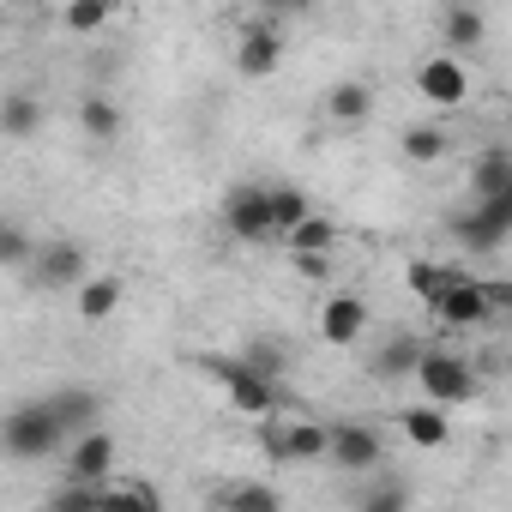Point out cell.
<instances>
[{
	"label": "cell",
	"mask_w": 512,
	"mask_h": 512,
	"mask_svg": "<svg viewBox=\"0 0 512 512\" xmlns=\"http://www.w3.org/2000/svg\"><path fill=\"white\" fill-rule=\"evenodd\" d=\"M67 446L61 422L49 416L43 398H19L7 416H0V458H13V464H43Z\"/></svg>",
	"instance_id": "1"
},
{
	"label": "cell",
	"mask_w": 512,
	"mask_h": 512,
	"mask_svg": "<svg viewBox=\"0 0 512 512\" xmlns=\"http://www.w3.org/2000/svg\"><path fill=\"white\" fill-rule=\"evenodd\" d=\"M410 380L422 386V404H434V410H452V404H476L482 398V374L464 356H452V350H422V362H416Z\"/></svg>",
	"instance_id": "2"
},
{
	"label": "cell",
	"mask_w": 512,
	"mask_h": 512,
	"mask_svg": "<svg viewBox=\"0 0 512 512\" xmlns=\"http://www.w3.org/2000/svg\"><path fill=\"white\" fill-rule=\"evenodd\" d=\"M205 374L223 386V398H229L241 416L272 422V416L284 410V392H278V386H266L260 374H247V368H241V356H205Z\"/></svg>",
	"instance_id": "3"
},
{
	"label": "cell",
	"mask_w": 512,
	"mask_h": 512,
	"mask_svg": "<svg viewBox=\"0 0 512 512\" xmlns=\"http://www.w3.org/2000/svg\"><path fill=\"white\" fill-rule=\"evenodd\" d=\"M31 284L37 290H79L85 278H91V260H85V241H73V235H55V241H37V253H31Z\"/></svg>",
	"instance_id": "4"
},
{
	"label": "cell",
	"mask_w": 512,
	"mask_h": 512,
	"mask_svg": "<svg viewBox=\"0 0 512 512\" xmlns=\"http://www.w3.org/2000/svg\"><path fill=\"white\" fill-rule=\"evenodd\" d=\"M446 229H452L470 253H500V247L512 241V193H506V199H482V205L452 211Z\"/></svg>",
	"instance_id": "5"
},
{
	"label": "cell",
	"mask_w": 512,
	"mask_h": 512,
	"mask_svg": "<svg viewBox=\"0 0 512 512\" xmlns=\"http://www.w3.org/2000/svg\"><path fill=\"white\" fill-rule=\"evenodd\" d=\"M260 452L272 464H320L326 458V422H266L260 428Z\"/></svg>",
	"instance_id": "6"
},
{
	"label": "cell",
	"mask_w": 512,
	"mask_h": 512,
	"mask_svg": "<svg viewBox=\"0 0 512 512\" xmlns=\"http://www.w3.org/2000/svg\"><path fill=\"white\" fill-rule=\"evenodd\" d=\"M380 458H386V446L368 422H332L326 428V464H338L350 476H368V470H380Z\"/></svg>",
	"instance_id": "7"
},
{
	"label": "cell",
	"mask_w": 512,
	"mask_h": 512,
	"mask_svg": "<svg viewBox=\"0 0 512 512\" xmlns=\"http://www.w3.org/2000/svg\"><path fill=\"white\" fill-rule=\"evenodd\" d=\"M223 229L235 235V241H247V247H266V241H278L272 235V211H266V187H229L223 193Z\"/></svg>",
	"instance_id": "8"
},
{
	"label": "cell",
	"mask_w": 512,
	"mask_h": 512,
	"mask_svg": "<svg viewBox=\"0 0 512 512\" xmlns=\"http://www.w3.org/2000/svg\"><path fill=\"white\" fill-rule=\"evenodd\" d=\"M416 97H428L434 109H458V103L470 97L464 61H458V55H428V61L416 67Z\"/></svg>",
	"instance_id": "9"
},
{
	"label": "cell",
	"mask_w": 512,
	"mask_h": 512,
	"mask_svg": "<svg viewBox=\"0 0 512 512\" xmlns=\"http://www.w3.org/2000/svg\"><path fill=\"white\" fill-rule=\"evenodd\" d=\"M43 404H49V416L61 422L67 440H79L103 422V392L97 386H55V392H43Z\"/></svg>",
	"instance_id": "10"
},
{
	"label": "cell",
	"mask_w": 512,
	"mask_h": 512,
	"mask_svg": "<svg viewBox=\"0 0 512 512\" xmlns=\"http://www.w3.org/2000/svg\"><path fill=\"white\" fill-rule=\"evenodd\" d=\"M278 61H284V37H278V25H272V19H253V25L241 31L235 73H241V79H272Z\"/></svg>",
	"instance_id": "11"
},
{
	"label": "cell",
	"mask_w": 512,
	"mask_h": 512,
	"mask_svg": "<svg viewBox=\"0 0 512 512\" xmlns=\"http://www.w3.org/2000/svg\"><path fill=\"white\" fill-rule=\"evenodd\" d=\"M368 302L362 296H332L326 308H320V344H332V350H350V344H362L368 338Z\"/></svg>",
	"instance_id": "12"
},
{
	"label": "cell",
	"mask_w": 512,
	"mask_h": 512,
	"mask_svg": "<svg viewBox=\"0 0 512 512\" xmlns=\"http://www.w3.org/2000/svg\"><path fill=\"white\" fill-rule=\"evenodd\" d=\"M67 446H73V452H67V482L103 488L109 470H115V440H109L103 428H91V434H79V440H67Z\"/></svg>",
	"instance_id": "13"
},
{
	"label": "cell",
	"mask_w": 512,
	"mask_h": 512,
	"mask_svg": "<svg viewBox=\"0 0 512 512\" xmlns=\"http://www.w3.org/2000/svg\"><path fill=\"white\" fill-rule=\"evenodd\" d=\"M434 320L440 326H452V332H476V326H488V302H482V284L476 278H452V290L434 302Z\"/></svg>",
	"instance_id": "14"
},
{
	"label": "cell",
	"mask_w": 512,
	"mask_h": 512,
	"mask_svg": "<svg viewBox=\"0 0 512 512\" xmlns=\"http://www.w3.org/2000/svg\"><path fill=\"white\" fill-rule=\"evenodd\" d=\"M416 362H422V338H416V332H392V338H380V350L368 356V374H374V380H410Z\"/></svg>",
	"instance_id": "15"
},
{
	"label": "cell",
	"mask_w": 512,
	"mask_h": 512,
	"mask_svg": "<svg viewBox=\"0 0 512 512\" xmlns=\"http://www.w3.org/2000/svg\"><path fill=\"white\" fill-rule=\"evenodd\" d=\"M211 500H217V512H284L278 482H247V476H235V482L217 488Z\"/></svg>",
	"instance_id": "16"
},
{
	"label": "cell",
	"mask_w": 512,
	"mask_h": 512,
	"mask_svg": "<svg viewBox=\"0 0 512 512\" xmlns=\"http://www.w3.org/2000/svg\"><path fill=\"white\" fill-rule=\"evenodd\" d=\"M326 115H332L338 127H362V121L374 115V85H368V79H338V85L326 91Z\"/></svg>",
	"instance_id": "17"
},
{
	"label": "cell",
	"mask_w": 512,
	"mask_h": 512,
	"mask_svg": "<svg viewBox=\"0 0 512 512\" xmlns=\"http://www.w3.org/2000/svg\"><path fill=\"white\" fill-rule=\"evenodd\" d=\"M470 193H476V205L512 193V151H506V145H488V151L476 157V169H470Z\"/></svg>",
	"instance_id": "18"
},
{
	"label": "cell",
	"mask_w": 512,
	"mask_h": 512,
	"mask_svg": "<svg viewBox=\"0 0 512 512\" xmlns=\"http://www.w3.org/2000/svg\"><path fill=\"white\" fill-rule=\"evenodd\" d=\"M121 296H127V284H121L115 272H91V278L79 284V320H85V326H103V320L121 308Z\"/></svg>",
	"instance_id": "19"
},
{
	"label": "cell",
	"mask_w": 512,
	"mask_h": 512,
	"mask_svg": "<svg viewBox=\"0 0 512 512\" xmlns=\"http://www.w3.org/2000/svg\"><path fill=\"white\" fill-rule=\"evenodd\" d=\"M241 368H247V374H260L266 386H284V374H290V350H284V338H272V332L247 338V350H241Z\"/></svg>",
	"instance_id": "20"
},
{
	"label": "cell",
	"mask_w": 512,
	"mask_h": 512,
	"mask_svg": "<svg viewBox=\"0 0 512 512\" xmlns=\"http://www.w3.org/2000/svg\"><path fill=\"white\" fill-rule=\"evenodd\" d=\"M121 127H127V115H121L115 97H79V133H85L91 145H115Z\"/></svg>",
	"instance_id": "21"
},
{
	"label": "cell",
	"mask_w": 512,
	"mask_h": 512,
	"mask_svg": "<svg viewBox=\"0 0 512 512\" xmlns=\"http://www.w3.org/2000/svg\"><path fill=\"white\" fill-rule=\"evenodd\" d=\"M0 133L7 139H37L43 133V97L37 91H7L0 97Z\"/></svg>",
	"instance_id": "22"
},
{
	"label": "cell",
	"mask_w": 512,
	"mask_h": 512,
	"mask_svg": "<svg viewBox=\"0 0 512 512\" xmlns=\"http://www.w3.org/2000/svg\"><path fill=\"white\" fill-rule=\"evenodd\" d=\"M97 512H163V500L145 476H127L115 488H97Z\"/></svg>",
	"instance_id": "23"
},
{
	"label": "cell",
	"mask_w": 512,
	"mask_h": 512,
	"mask_svg": "<svg viewBox=\"0 0 512 512\" xmlns=\"http://www.w3.org/2000/svg\"><path fill=\"white\" fill-rule=\"evenodd\" d=\"M266 211H272V235L284 241L302 217H314V205H308V193L302 187H290V181H278V187H266Z\"/></svg>",
	"instance_id": "24"
},
{
	"label": "cell",
	"mask_w": 512,
	"mask_h": 512,
	"mask_svg": "<svg viewBox=\"0 0 512 512\" xmlns=\"http://www.w3.org/2000/svg\"><path fill=\"white\" fill-rule=\"evenodd\" d=\"M440 37H446V49H482L488 19H482L476 7H446V13H440Z\"/></svg>",
	"instance_id": "25"
},
{
	"label": "cell",
	"mask_w": 512,
	"mask_h": 512,
	"mask_svg": "<svg viewBox=\"0 0 512 512\" xmlns=\"http://www.w3.org/2000/svg\"><path fill=\"white\" fill-rule=\"evenodd\" d=\"M404 434H410V446H446L452 440V422H446V410H434V404H410L404 410Z\"/></svg>",
	"instance_id": "26"
},
{
	"label": "cell",
	"mask_w": 512,
	"mask_h": 512,
	"mask_svg": "<svg viewBox=\"0 0 512 512\" xmlns=\"http://www.w3.org/2000/svg\"><path fill=\"white\" fill-rule=\"evenodd\" d=\"M398 145H404L410 163H440V157L452 151V133H446V127H404Z\"/></svg>",
	"instance_id": "27"
},
{
	"label": "cell",
	"mask_w": 512,
	"mask_h": 512,
	"mask_svg": "<svg viewBox=\"0 0 512 512\" xmlns=\"http://www.w3.org/2000/svg\"><path fill=\"white\" fill-rule=\"evenodd\" d=\"M332 241H338V223H332V217H302V223L284 235L290 253H332Z\"/></svg>",
	"instance_id": "28"
},
{
	"label": "cell",
	"mask_w": 512,
	"mask_h": 512,
	"mask_svg": "<svg viewBox=\"0 0 512 512\" xmlns=\"http://www.w3.org/2000/svg\"><path fill=\"white\" fill-rule=\"evenodd\" d=\"M31 253H37L31 229H25L19 217H7V211H0V266H31Z\"/></svg>",
	"instance_id": "29"
},
{
	"label": "cell",
	"mask_w": 512,
	"mask_h": 512,
	"mask_svg": "<svg viewBox=\"0 0 512 512\" xmlns=\"http://www.w3.org/2000/svg\"><path fill=\"white\" fill-rule=\"evenodd\" d=\"M452 278H458L452 266H434V260H410V290H416V296H422L428 308H434V302H440V296L452 290Z\"/></svg>",
	"instance_id": "30"
},
{
	"label": "cell",
	"mask_w": 512,
	"mask_h": 512,
	"mask_svg": "<svg viewBox=\"0 0 512 512\" xmlns=\"http://www.w3.org/2000/svg\"><path fill=\"white\" fill-rule=\"evenodd\" d=\"M356 512H410V494L398 482H368V494L356 500Z\"/></svg>",
	"instance_id": "31"
},
{
	"label": "cell",
	"mask_w": 512,
	"mask_h": 512,
	"mask_svg": "<svg viewBox=\"0 0 512 512\" xmlns=\"http://www.w3.org/2000/svg\"><path fill=\"white\" fill-rule=\"evenodd\" d=\"M61 25H67L73 37H91V31H103V25H109V7H103V0H79V7H67V13H61Z\"/></svg>",
	"instance_id": "32"
},
{
	"label": "cell",
	"mask_w": 512,
	"mask_h": 512,
	"mask_svg": "<svg viewBox=\"0 0 512 512\" xmlns=\"http://www.w3.org/2000/svg\"><path fill=\"white\" fill-rule=\"evenodd\" d=\"M49 512H97V488H85V482H67V488L49 500Z\"/></svg>",
	"instance_id": "33"
},
{
	"label": "cell",
	"mask_w": 512,
	"mask_h": 512,
	"mask_svg": "<svg viewBox=\"0 0 512 512\" xmlns=\"http://www.w3.org/2000/svg\"><path fill=\"white\" fill-rule=\"evenodd\" d=\"M482 284V302H488V320H500L506 308H512V284L506 278H476Z\"/></svg>",
	"instance_id": "34"
},
{
	"label": "cell",
	"mask_w": 512,
	"mask_h": 512,
	"mask_svg": "<svg viewBox=\"0 0 512 512\" xmlns=\"http://www.w3.org/2000/svg\"><path fill=\"white\" fill-rule=\"evenodd\" d=\"M296 272H302V278H314V284H326V278H332L326 253H296Z\"/></svg>",
	"instance_id": "35"
}]
</instances>
